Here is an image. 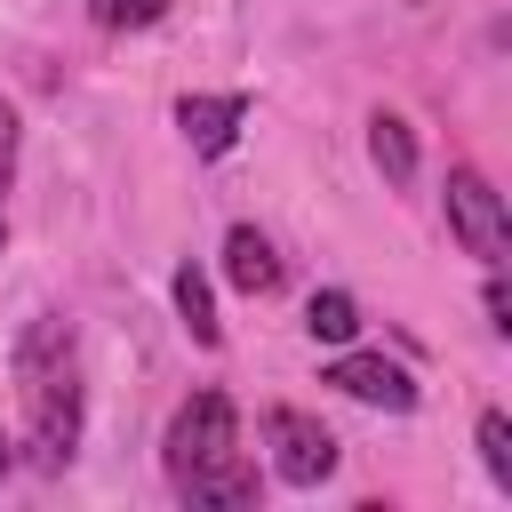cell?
Listing matches in <instances>:
<instances>
[{
  "label": "cell",
  "mask_w": 512,
  "mask_h": 512,
  "mask_svg": "<svg viewBox=\"0 0 512 512\" xmlns=\"http://www.w3.org/2000/svg\"><path fill=\"white\" fill-rule=\"evenodd\" d=\"M16 384H24V448L40 472H64L80 448V360H72V320L40 312L16 344Z\"/></svg>",
  "instance_id": "6da1fadb"
},
{
  "label": "cell",
  "mask_w": 512,
  "mask_h": 512,
  "mask_svg": "<svg viewBox=\"0 0 512 512\" xmlns=\"http://www.w3.org/2000/svg\"><path fill=\"white\" fill-rule=\"evenodd\" d=\"M232 448H240V408H232V392H192V400L176 408L168 440H160V464H168V480H184V472H200V464H224Z\"/></svg>",
  "instance_id": "7a4b0ae2"
},
{
  "label": "cell",
  "mask_w": 512,
  "mask_h": 512,
  "mask_svg": "<svg viewBox=\"0 0 512 512\" xmlns=\"http://www.w3.org/2000/svg\"><path fill=\"white\" fill-rule=\"evenodd\" d=\"M448 224H456V240H464L488 272H504V256H512V216H504V192H496L480 168H448Z\"/></svg>",
  "instance_id": "3957f363"
},
{
  "label": "cell",
  "mask_w": 512,
  "mask_h": 512,
  "mask_svg": "<svg viewBox=\"0 0 512 512\" xmlns=\"http://www.w3.org/2000/svg\"><path fill=\"white\" fill-rule=\"evenodd\" d=\"M264 440H272V472L288 488H320L336 472V432L304 408H264Z\"/></svg>",
  "instance_id": "277c9868"
},
{
  "label": "cell",
  "mask_w": 512,
  "mask_h": 512,
  "mask_svg": "<svg viewBox=\"0 0 512 512\" xmlns=\"http://www.w3.org/2000/svg\"><path fill=\"white\" fill-rule=\"evenodd\" d=\"M320 384H336V392L360 400V408H392V416L416 408V376H408L400 360H384V352H336V360L320 368Z\"/></svg>",
  "instance_id": "5b68a950"
},
{
  "label": "cell",
  "mask_w": 512,
  "mask_h": 512,
  "mask_svg": "<svg viewBox=\"0 0 512 512\" xmlns=\"http://www.w3.org/2000/svg\"><path fill=\"white\" fill-rule=\"evenodd\" d=\"M240 120H248V96H184V104H176V128H184L192 152H208V160L232 152Z\"/></svg>",
  "instance_id": "8992f818"
},
{
  "label": "cell",
  "mask_w": 512,
  "mask_h": 512,
  "mask_svg": "<svg viewBox=\"0 0 512 512\" xmlns=\"http://www.w3.org/2000/svg\"><path fill=\"white\" fill-rule=\"evenodd\" d=\"M224 280H232L240 296H272V288H280V256H272V240H264L256 224H232V232H224Z\"/></svg>",
  "instance_id": "52a82bcc"
},
{
  "label": "cell",
  "mask_w": 512,
  "mask_h": 512,
  "mask_svg": "<svg viewBox=\"0 0 512 512\" xmlns=\"http://www.w3.org/2000/svg\"><path fill=\"white\" fill-rule=\"evenodd\" d=\"M176 496H184L192 512H232V504H256V472H248L240 456H224V464L184 472V480H176Z\"/></svg>",
  "instance_id": "ba28073f"
},
{
  "label": "cell",
  "mask_w": 512,
  "mask_h": 512,
  "mask_svg": "<svg viewBox=\"0 0 512 512\" xmlns=\"http://www.w3.org/2000/svg\"><path fill=\"white\" fill-rule=\"evenodd\" d=\"M368 152H376V168H384L392 184H408V176H416V136H408V120H400V112H376V120H368Z\"/></svg>",
  "instance_id": "9c48e42d"
},
{
  "label": "cell",
  "mask_w": 512,
  "mask_h": 512,
  "mask_svg": "<svg viewBox=\"0 0 512 512\" xmlns=\"http://www.w3.org/2000/svg\"><path fill=\"white\" fill-rule=\"evenodd\" d=\"M304 328H312V344H352V336H360V304H352L344 288H320V296L304 304Z\"/></svg>",
  "instance_id": "30bf717a"
},
{
  "label": "cell",
  "mask_w": 512,
  "mask_h": 512,
  "mask_svg": "<svg viewBox=\"0 0 512 512\" xmlns=\"http://www.w3.org/2000/svg\"><path fill=\"white\" fill-rule=\"evenodd\" d=\"M176 312H184V328H192V344H216L224 328H216V296H208V280L184 264L176 272Z\"/></svg>",
  "instance_id": "8fae6325"
},
{
  "label": "cell",
  "mask_w": 512,
  "mask_h": 512,
  "mask_svg": "<svg viewBox=\"0 0 512 512\" xmlns=\"http://www.w3.org/2000/svg\"><path fill=\"white\" fill-rule=\"evenodd\" d=\"M480 464L496 488H512V416L504 408H480Z\"/></svg>",
  "instance_id": "7c38bea8"
},
{
  "label": "cell",
  "mask_w": 512,
  "mask_h": 512,
  "mask_svg": "<svg viewBox=\"0 0 512 512\" xmlns=\"http://www.w3.org/2000/svg\"><path fill=\"white\" fill-rule=\"evenodd\" d=\"M88 16H96L104 32H144V24L168 16V0H88Z\"/></svg>",
  "instance_id": "4fadbf2b"
},
{
  "label": "cell",
  "mask_w": 512,
  "mask_h": 512,
  "mask_svg": "<svg viewBox=\"0 0 512 512\" xmlns=\"http://www.w3.org/2000/svg\"><path fill=\"white\" fill-rule=\"evenodd\" d=\"M8 168H16V112L0 104V192H8Z\"/></svg>",
  "instance_id": "5bb4252c"
},
{
  "label": "cell",
  "mask_w": 512,
  "mask_h": 512,
  "mask_svg": "<svg viewBox=\"0 0 512 512\" xmlns=\"http://www.w3.org/2000/svg\"><path fill=\"white\" fill-rule=\"evenodd\" d=\"M488 328H512V296H504L496 272H488Z\"/></svg>",
  "instance_id": "9a60e30c"
},
{
  "label": "cell",
  "mask_w": 512,
  "mask_h": 512,
  "mask_svg": "<svg viewBox=\"0 0 512 512\" xmlns=\"http://www.w3.org/2000/svg\"><path fill=\"white\" fill-rule=\"evenodd\" d=\"M0 472H8V432H0Z\"/></svg>",
  "instance_id": "2e32d148"
},
{
  "label": "cell",
  "mask_w": 512,
  "mask_h": 512,
  "mask_svg": "<svg viewBox=\"0 0 512 512\" xmlns=\"http://www.w3.org/2000/svg\"><path fill=\"white\" fill-rule=\"evenodd\" d=\"M0 240H8V224H0Z\"/></svg>",
  "instance_id": "e0dca14e"
}]
</instances>
